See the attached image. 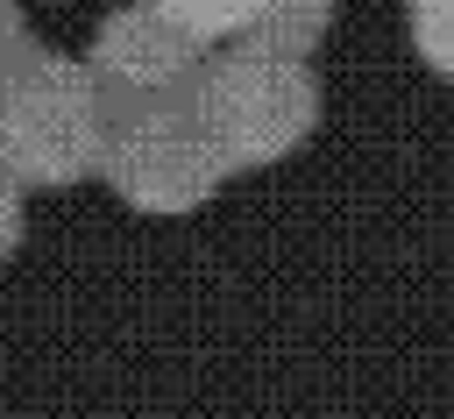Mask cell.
<instances>
[{
	"instance_id": "obj_1",
	"label": "cell",
	"mask_w": 454,
	"mask_h": 419,
	"mask_svg": "<svg viewBox=\"0 0 454 419\" xmlns=\"http://www.w3.org/2000/svg\"><path fill=\"white\" fill-rule=\"evenodd\" d=\"M184 107L206 128V142L220 149L227 178H241V170H270V163H284L291 149L312 142V128H319V78L298 57H270V50L234 43L227 57L199 64Z\"/></svg>"
},
{
	"instance_id": "obj_2",
	"label": "cell",
	"mask_w": 454,
	"mask_h": 419,
	"mask_svg": "<svg viewBox=\"0 0 454 419\" xmlns=\"http://www.w3.org/2000/svg\"><path fill=\"white\" fill-rule=\"evenodd\" d=\"M106 99L85 64L35 50L0 85V178L14 192H64L99 170Z\"/></svg>"
},
{
	"instance_id": "obj_3",
	"label": "cell",
	"mask_w": 454,
	"mask_h": 419,
	"mask_svg": "<svg viewBox=\"0 0 454 419\" xmlns=\"http://www.w3.org/2000/svg\"><path fill=\"white\" fill-rule=\"evenodd\" d=\"M92 178H106L121 206L170 220V213H199V206L227 185V163H220V149L206 142V128L192 121V107L170 99V107L114 114Z\"/></svg>"
},
{
	"instance_id": "obj_4",
	"label": "cell",
	"mask_w": 454,
	"mask_h": 419,
	"mask_svg": "<svg viewBox=\"0 0 454 419\" xmlns=\"http://www.w3.org/2000/svg\"><path fill=\"white\" fill-rule=\"evenodd\" d=\"M199 64H206V43L184 36V28H177L163 7H149V0L114 7V14L99 21L92 50H85V71H92V85H99V99H106V121L184 99L192 78H199Z\"/></svg>"
},
{
	"instance_id": "obj_5",
	"label": "cell",
	"mask_w": 454,
	"mask_h": 419,
	"mask_svg": "<svg viewBox=\"0 0 454 419\" xmlns=\"http://www.w3.org/2000/svg\"><path fill=\"white\" fill-rule=\"evenodd\" d=\"M326 28H333V0H255V14H248V28H241V43L248 50H270V57H312L319 43H326Z\"/></svg>"
},
{
	"instance_id": "obj_6",
	"label": "cell",
	"mask_w": 454,
	"mask_h": 419,
	"mask_svg": "<svg viewBox=\"0 0 454 419\" xmlns=\"http://www.w3.org/2000/svg\"><path fill=\"white\" fill-rule=\"evenodd\" d=\"M149 7H163L184 36H199V43H241V28H248V14H255V0H149Z\"/></svg>"
},
{
	"instance_id": "obj_7",
	"label": "cell",
	"mask_w": 454,
	"mask_h": 419,
	"mask_svg": "<svg viewBox=\"0 0 454 419\" xmlns=\"http://www.w3.org/2000/svg\"><path fill=\"white\" fill-rule=\"evenodd\" d=\"M43 43H35V28H28V14H21V0H0V85L35 57Z\"/></svg>"
},
{
	"instance_id": "obj_8",
	"label": "cell",
	"mask_w": 454,
	"mask_h": 419,
	"mask_svg": "<svg viewBox=\"0 0 454 419\" xmlns=\"http://www.w3.org/2000/svg\"><path fill=\"white\" fill-rule=\"evenodd\" d=\"M411 43L426 71H447V0H411Z\"/></svg>"
},
{
	"instance_id": "obj_9",
	"label": "cell",
	"mask_w": 454,
	"mask_h": 419,
	"mask_svg": "<svg viewBox=\"0 0 454 419\" xmlns=\"http://www.w3.org/2000/svg\"><path fill=\"white\" fill-rule=\"evenodd\" d=\"M14 249H21V192L0 178V263H7Z\"/></svg>"
}]
</instances>
